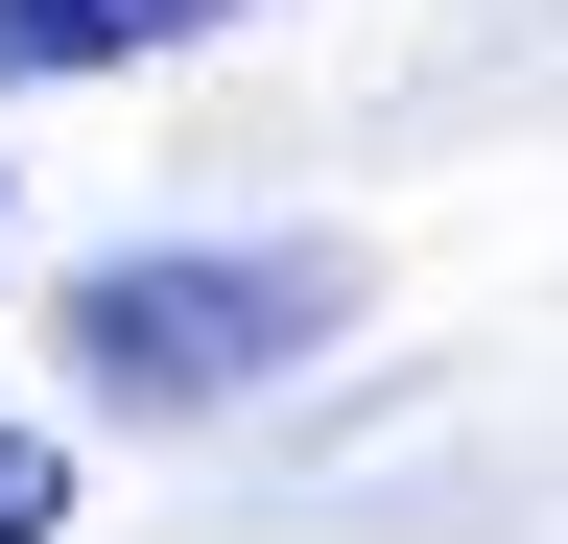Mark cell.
Returning a JSON list of instances; mask_svg holds the SVG:
<instances>
[{
	"mask_svg": "<svg viewBox=\"0 0 568 544\" xmlns=\"http://www.w3.org/2000/svg\"><path fill=\"white\" fill-rule=\"evenodd\" d=\"M332 308H355V285H332L308 237H142V260L71 285V379H95L119 427H190V402H261Z\"/></svg>",
	"mask_w": 568,
	"mask_h": 544,
	"instance_id": "6da1fadb",
	"label": "cell"
},
{
	"mask_svg": "<svg viewBox=\"0 0 568 544\" xmlns=\"http://www.w3.org/2000/svg\"><path fill=\"white\" fill-rule=\"evenodd\" d=\"M237 0H0V95H48V72H142V48H213Z\"/></svg>",
	"mask_w": 568,
	"mask_h": 544,
	"instance_id": "7a4b0ae2",
	"label": "cell"
},
{
	"mask_svg": "<svg viewBox=\"0 0 568 544\" xmlns=\"http://www.w3.org/2000/svg\"><path fill=\"white\" fill-rule=\"evenodd\" d=\"M48 521H71V450L24 427V402H0V544H48Z\"/></svg>",
	"mask_w": 568,
	"mask_h": 544,
	"instance_id": "3957f363",
	"label": "cell"
}]
</instances>
